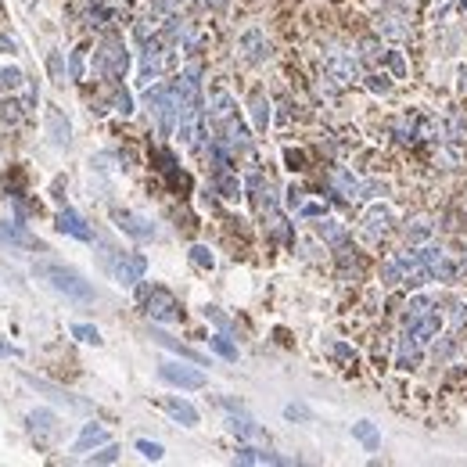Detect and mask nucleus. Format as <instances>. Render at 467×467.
Returning <instances> with one entry per match:
<instances>
[{
	"instance_id": "nucleus-23",
	"label": "nucleus",
	"mask_w": 467,
	"mask_h": 467,
	"mask_svg": "<svg viewBox=\"0 0 467 467\" xmlns=\"http://www.w3.org/2000/svg\"><path fill=\"white\" fill-rule=\"evenodd\" d=\"M104 439H108V432H104L101 424H87V428L79 432L72 453H87V449H94V446H104Z\"/></svg>"
},
{
	"instance_id": "nucleus-1",
	"label": "nucleus",
	"mask_w": 467,
	"mask_h": 467,
	"mask_svg": "<svg viewBox=\"0 0 467 467\" xmlns=\"http://www.w3.org/2000/svg\"><path fill=\"white\" fill-rule=\"evenodd\" d=\"M36 273L54 287V291H62V295L76 299V302H94V287L90 280H83L76 270L62 266V263H36Z\"/></svg>"
},
{
	"instance_id": "nucleus-45",
	"label": "nucleus",
	"mask_w": 467,
	"mask_h": 467,
	"mask_svg": "<svg viewBox=\"0 0 467 467\" xmlns=\"http://www.w3.org/2000/svg\"><path fill=\"white\" fill-rule=\"evenodd\" d=\"M388 62H392L395 76H402V72H406V65H402V57H399V54H388Z\"/></svg>"
},
{
	"instance_id": "nucleus-19",
	"label": "nucleus",
	"mask_w": 467,
	"mask_h": 467,
	"mask_svg": "<svg viewBox=\"0 0 467 467\" xmlns=\"http://www.w3.org/2000/svg\"><path fill=\"white\" fill-rule=\"evenodd\" d=\"M162 406H165V410H169L172 417H177L180 424H187V428H194V424H198V410H194V406H191L187 399H180V395H165V399H162Z\"/></svg>"
},
{
	"instance_id": "nucleus-17",
	"label": "nucleus",
	"mask_w": 467,
	"mask_h": 467,
	"mask_svg": "<svg viewBox=\"0 0 467 467\" xmlns=\"http://www.w3.org/2000/svg\"><path fill=\"white\" fill-rule=\"evenodd\" d=\"M47 130H50V144L54 148H65L69 144V137H72V130H69V119L57 108H47Z\"/></svg>"
},
{
	"instance_id": "nucleus-5",
	"label": "nucleus",
	"mask_w": 467,
	"mask_h": 467,
	"mask_svg": "<svg viewBox=\"0 0 467 467\" xmlns=\"http://www.w3.org/2000/svg\"><path fill=\"white\" fill-rule=\"evenodd\" d=\"M169 62V40L155 36L144 43V57H141V83H151Z\"/></svg>"
},
{
	"instance_id": "nucleus-22",
	"label": "nucleus",
	"mask_w": 467,
	"mask_h": 467,
	"mask_svg": "<svg viewBox=\"0 0 467 467\" xmlns=\"http://www.w3.org/2000/svg\"><path fill=\"white\" fill-rule=\"evenodd\" d=\"M155 341H158V345H165V348H172V353H180L184 360H191V363H198V367H205V363H209L202 353H194L191 345H184V341H177V338H169V334H162V331H155Z\"/></svg>"
},
{
	"instance_id": "nucleus-36",
	"label": "nucleus",
	"mask_w": 467,
	"mask_h": 467,
	"mask_svg": "<svg viewBox=\"0 0 467 467\" xmlns=\"http://www.w3.org/2000/svg\"><path fill=\"white\" fill-rule=\"evenodd\" d=\"M90 463H111V460H119V446H115V442H108V446H101L94 456H87Z\"/></svg>"
},
{
	"instance_id": "nucleus-33",
	"label": "nucleus",
	"mask_w": 467,
	"mask_h": 467,
	"mask_svg": "<svg viewBox=\"0 0 467 467\" xmlns=\"http://www.w3.org/2000/svg\"><path fill=\"white\" fill-rule=\"evenodd\" d=\"M212 353H216V356H223V360H230V363L238 360V348H234L226 338H219V334L212 338Z\"/></svg>"
},
{
	"instance_id": "nucleus-25",
	"label": "nucleus",
	"mask_w": 467,
	"mask_h": 467,
	"mask_svg": "<svg viewBox=\"0 0 467 467\" xmlns=\"http://www.w3.org/2000/svg\"><path fill=\"white\" fill-rule=\"evenodd\" d=\"M238 463H284V456L266 453V449H252V446H245V449L238 453Z\"/></svg>"
},
{
	"instance_id": "nucleus-24",
	"label": "nucleus",
	"mask_w": 467,
	"mask_h": 467,
	"mask_svg": "<svg viewBox=\"0 0 467 467\" xmlns=\"http://www.w3.org/2000/svg\"><path fill=\"white\" fill-rule=\"evenodd\" d=\"M18 90H29V79L18 72V69H4V72H0V97H15Z\"/></svg>"
},
{
	"instance_id": "nucleus-9",
	"label": "nucleus",
	"mask_w": 467,
	"mask_h": 467,
	"mask_svg": "<svg viewBox=\"0 0 467 467\" xmlns=\"http://www.w3.org/2000/svg\"><path fill=\"white\" fill-rule=\"evenodd\" d=\"M388 223H392V209H388L385 202H378V205H370V209L363 212V238H367L370 245H378V241L385 238V230H388Z\"/></svg>"
},
{
	"instance_id": "nucleus-47",
	"label": "nucleus",
	"mask_w": 467,
	"mask_h": 467,
	"mask_svg": "<svg viewBox=\"0 0 467 467\" xmlns=\"http://www.w3.org/2000/svg\"><path fill=\"white\" fill-rule=\"evenodd\" d=\"M205 4H223V0H205Z\"/></svg>"
},
{
	"instance_id": "nucleus-34",
	"label": "nucleus",
	"mask_w": 467,
	"mask_h": 467,
	"mask_svg": "<svg viewBox=\"0 0 467 467\" xmlns=\"http://www.w3.org/2000/svg\"><path fill=\"white\" fill-rule=\"evenodd\" d=\"M83 62H87V47H76L72 57H69V76L72 79H83Z\"/></svg>"
},
{
	"instance_id": "nucleus-27",
	"label": "nucleus",
	"mask_w": 467,
	"mask_h": 467,
	"mask_svg": "<svg viewBox=\"0 0 467 467\" xmlns=\"http://www.w3.org/2000/svg\"><path fill=\"white\" fill-rule=\"evenodd\" d=\"M417 356H421V345H417L410 334H406V338H402V345H399V367H414V363H417Z\"/></svg>"
},
{
	"instance_id": "nucleus-29",
	"label": "nucleus",
	"mask_w": 467,
	"mask_h": 467,
	"mask_svg": "<svg viewBox=\"0 0 467 467\" xmlns=\"http://www.w3.org/2000/svg\"><path fill=\"white\" fill-rule=\"evenodd\" d=\"M432 313V302L424 299V295H417L410 306H406V324H414V320H421V317H428Z\"/></svg>"
},
{
	"instance_id": "nucleus-30",
	"label": "nucleus",
	"mask_w": 467,
	"mask_h": 467,
	"mask_svg": "<svg viewBox=\"0 0 467 467\" xmlns=\"http://www.w3.org/2000/svg\"><path fill=\"white\" fill-rule=\"evenodd\" d=\"M252 115H256V130H266V126H270V111H266V97H263V94L252 97Z\"/></svg>"
},
{
	"instance_id": "nucleus-14",
	"label": "nucleus",
	"mask_w": 467,
	"mask_h": 467,
	"mask_svg": "<svg viewBox=\"0 0 467 467\" xmlns=\"http://www.w3.org/2000/svg\"><path fill=\"white\" fill-rule=\"evenodd\" d=\"M26 381H29V385H33L36 392H47V395H50L54 402H65V406H72V410H90V406H87L83 399H76L72 392L57 388V385H50V381H40V378H29V374H26Z\"/></svg>"
},
{
	"instance_id": "nucleus-2",
	"label": "nucleus",
	"mask_w": 467,
	"mask_h": 467,
	"mask_svg": "<svg viewBox=\"0 0 467 467\" xmlns=\"http://www.w3.org/2000/svg\"><path fill=\"white\" fill-rule=\"evenodd\" d=\"M385 280L388 284H414V287H421L424 280H432V270H428L421 252H399L395 259L385 263Z\"/></svg>"
},
{
	"instance_id": "nucleus-6",
	"label": "nucleus",
	"mask_w": 467,
	"mask_h": 467,
	"mask_svg": "<svg viewBox=\"0 0 467 467\" xmlns=\"http://www.w3.org/2000/svg\"><path fill=\"white\" fill-rule=\"evenodd\" d=\"M111 219H115V226H119L123 234H130V238H137V241L155 238V223L137 216V212H130V209H111Z\"/></svg>"
},
{
	"instance_id": "nucleus-15",
	"label": "nucleus",
	"mask_w": 467,
	"mask_h": 467,
	"mask_svg": "<svg viewBox=\"0 0 467 467\" xmlns=\"http://www.w3.org/2000/svg\"><path fill=\"white\" fill-rule=\"evenodd\" d=\"M331 184H334V187H338L345 198H363V194L370 191L367 184H360V180L353 177V172H348V169H341V165H334V169H331Z\"/></svg>"
},
{
	"instance_id": "nucleus-16",
	"label": "nucleus",
	"mask_w": 467,
	"mask_h": 467,
	"mask_svg": "<svg viewBox=\"0 0 467 467\" xmlns=\"http://www.w3.org/2000/svg\"><path fill=\"white\" fill-rule=\"evenodd\" d=\"M26 424H29V432H33L40 442H47V439L57 432V417H54V410H43V406L26 417Z\"/></svg>"
},
{
	"instance_id": "nucleus-20",
	"label": "nucleus",
	"mask_w": 467,
	"mask_h": 467,
	"mask_svg": "<svg viewBox=\"0 0 467 467\" xmlns=\"http://www.w3.org/2000/svg\"><path fill=\"white\" fill-rule=\"evenodd\" d=\"M226 428H230L234 435H241V439H263V428H259L245 410H234V414L226 417Z\"/></svg>"
},
{
	"instance_id": "nucleus-4",
	"label": "nucleus",
	"mask_w": 467,
	"mask_h": 467,
	"mask_svg": "<svg viewBox=\"0 0 467 467\" xmlns=\"http://www.w3.org/2000/svg\"><path fill=\"white\" fill-rule=\"evenodd\" d=\"M130 65V54H126V43L119 36H104L101 50H97V72L108 76V79H119Z\"/></svg>"
},
{
	"instance_id": "nucleus-21",
	"label": "nucleus",
	"mask_w": 467,
	"mask_h": 467,
	"mask_svg": "<svg viewBox=\"0 0 467 467\" xmlns=\"http://www.w3.org/2000/svg\"><path fill=\"white\" fill-rule=\"evenodd\" d=\"M439 327H442V320H439L435 313H428V317H421V320L410 324V338H414L417 345H424V341H432V338L439 334Z\"/></svg>"
},
{
	"instance_id": "nucleus-11",
	"label": "nucleus",
	"mask_w": 467,
	"mask_h": 467,
	"mask_svg": "<svg viewBox=\"0 0 467 467\" xmlns=\"http://www.w3.org/2000/svg\"><path fill=\"white\" fill-rule=\"evenodd\" d=\"M327 69H331V76H334L338 83H356V79H360V62H356L353 54H345V50H331Z\"/></svg>"
},
{
	"instance_id": "nucleus-43",
	"label": "nucleus",
	"mask_w": 467,
	"mask_h": 467,
	"mask_svg": "<svg viewBox=\"0 0 467 467\" xmlns=\"http://www.w3.org/2000/svg\"><path fill=\"white\" fill-rule=\"evenodd\" d=\"M50 72L54 79H62V54H50Z\"/></svg>"
},
{
	"instance_id": "nucleus-32",
	"label": "nucleus",
	"mask_w": 467,
	"mask_h": 467,
	"mask_svg": "<svg viewBox=\"0 0 467 467\" xmlns=\"http://www.w3.org/2000/svg\"><path fill=\"white\" fill-rule=\"evenodd\" d=\"M428 234H432L428 219H414V226H406V241H410V245H417V241H428Z\"/></svg>"
},
{
	"instance_id": "nucleus-38",
	"label": "nucleus",
	"mask_w": 467,
	"mask_h": 467,
	"mask_svg": "<svg viewBox=\"0 0 467 467\" xmlns=\"http://www.w3.org/2000/svg\"><path fill=\"white\" fill-rule=\"evenodd\" d=\"M399 22H402V18H385V22H381V33L392 36V40H402V36H406V26H399Z\"/></svg>"
},
{
	"instance_id": "nucleus-12",
	"label": "nucleus",
	"mask_w": 467,
	"mask_h": 467,
	"mask_svg": "<svg viewBox=\"0 0 467 467\" xmlns=\"http://www.w3.org/2000/svg\"><path fill=\"white\" fill-rule=\"evenodd\" d=\"M421 256H424V263H428V270H432L435 280H446V284H449V280L456 277V263H453L449 252H442V248H424Z\"/></svg>"
},
{
	"instance_id": "nucleus-3",
	"label": "nucleus",
	"mask_w": 467,
	"mask_h": 467,
	"mask_svg": "<svg viewBox=\"0 0 467 467\" xmlns=\"http://www.w3.org/2000/svg\"><path fill=\"white\" fill-rule=\"evenodd\" d=\"M144 97H148V104H151V115L158 119V133L169 137L172 126L180 123V94H177V83H172V87H151Z\"/></svg>"
},
{
	"instance_id": "nucleus-48",
	"label": "nucleus",
	"mask_w": 467,
	"mask_h": 467,
	"mask_svg": "<svg viewBox=\"0 0 467 467\" xmlns=\"http://www.w3.org/2000/svg\"><path fill=\"white\" fill-rule=\"evenodd\" d=\"M97 4H101V0H97Z\"/></svg>"
},
{
	"instance_id": "nucleus-18",
	"label": "nucleus",
	"mask_w": 467,
	"mask_h": 467,
	"mask_svg": "<svg viewBox=\"0 0 467 467\" xmlns=\"http://www.w3.org/2000/svg\"><path fill=\"white\" fill-rule=\"evenodd\" d=\"M241 57L245 62H263L266 57V36L259 33V29H248V33H241Z\"/></svg>"
},
{
	"instance_id": "nucleus-28",
	"label": "nucleus",
	"mask_w": 467,
	"mask_h": 467,
	"mask_svg": "<svg viewBox=\"0 0 467 467\" xmlns=\"http://www.w3.org/2000/svg\"><path fill=\"white\" fill-rule=\"evenodd\" d=\"M320 234H324V241H331V245H341V248H345V230H341L338 223H331V219H324V216H320Z\"/></svg>"
},
{
	"instance_id": "nucleus-40",
	"label": "nucleus",
	"mask_w": 467,
	"mask_h": 467,
	"mask_svg": "<svg viewBox=\"0 0 467 467\" xmlns=\"http://www.w3.org/2000/svg\"><path fill=\"white\" fill-rule=\"evenodd\" d=\"M299 212H302V216H309V219H320V216H327V209H324L320 202H299Z\"/></svg>"
},
{
	"instance_id": "nucleus-41",
	"label": "nucleus",
	"mask_w": 467,
	"mask_h": 467,
	"mask_svg": "<svg viewBox=\"0 0 467 467\" xmlns=\"http://www.w3.org/2000/svg\"><path fill=\"white\" fill-rule=\"evenodd\" d=\"M115 108H119L123 115H130V111H133V97H130V94H126L123 87H119V90H115Z\"/></svg>"
},
{
	"instance_id": "nucleus-10",
	"label": "nucleus",
	"mask_w": 467,
	"mask_h": 467,
	"mask_svg": "<svg viewBox=\"0 0 467 467\" xmlns=\"http://www.w3.org/2000/svg\"><path fill=\"white\" fill-rule=\"evenodd\" d=\"M144 270H148V259L144 256H119L111 263V277L119 280L123 287H133L141 277H144Z\"/></svg>"
},
{
	"instance_id": "nucleus-13",
	"label": "nucleus",
	"mask_w": 467,
	"mask_h": 467,
	"mask_svg": "<svg viewBox=\"0 0 467 467\" xmlns=\"http://www.w3.org/2000/svg\"><path fill=\"white\" fill-rule=\"evenodd\" d=\"M54 226L62 230V234H72V238H79V241H90V238H94V230L83 223V216H79L76 209H62V212H57V219H54Z\"/></svg>"
},
{
	"instance_id": "nucleus-7",
	"label": "nucleus",
	"mask_w": 467,
	"mask_h": 467,
	"mask_svg": "<svg viewBox=\"0 0 467 467\" xmlns=\"http://www.w3.org/2000/svg\"><path fill=\"white\" fill-rule=\"evenodd\" d=\"M148 317L158 320V324H172V320H180V306H177V299H172L165 287H155L148 295Z\"/></svg>"
},
{
	"instance_id": "nucleus-26",
	"label": "nucleus",
	"mask_w": 467,
	"mask_h": 467,
	"mask_svg": "<svg viewBox=\"0 0 467 467\" xmlns=\"http://www.w3.org/2000/svg\"><path fill=\"white\" fill-rule=\"evenodd\" d=\"M353 435H356L367 449H378V446H381V435H378V428H374L370 421H356V424H353Z\"/></svg>"
},
{
	"instance_id": "nucleus-42",
	"label": "nucleus",
	"mask_w": 467,
	"mask_h": 467,
	"mask_svg": "<svg viewBox=\"0 0 467 467\" xmlns=\"http://www.w3.org/2000/svg\"><path fill=\"white\" fill-rule=\"evenodd\" d=\"M4 356H8V360H11V356H22V348L11 345V341H0V360H4Z\"/></svg>"
},
{
	"instance_id": "nucleus-44",
	"label": "nucleus",
	"mask_w": 467,
	"mask_h": 467,
	"mask_svg": "<svg viewBox=\"0 0 467 467\" xmlns=\"http://www.w3.org/2000/svg\"><path fill=\"white\" fill-rule=\"evenodd\" d=\"M205 317H209V320H216L219 327H226V317H223L219 309H212V306H209V309H205Z\"/></svg>"
},
{
	"instance_id": "nucleus-37",
	"label": "nucleus",
	"mask_w": 467,
	"mask_h": 467,
	"mask_svg": "<svg viewBox=\"0 0 467 467\" xmlns=\"http://www.w3.org/2000/svg\"><path fill=\"white\" fill-rule=\"evenodd\" d=\"M191 259H194L202 270H212V266H216V259H212V252H209L205 245H194V248H191Z\"/></svg>"
},
{
	"instance_id": "nucleus-31",
	"label": "nucleus",
	"mask_w": 467,
	"mask_h": 467,
	"mask_svg": "<svg viewBox=\"0 0 467 467\" xmlns=\"http://www.w3.org/2000/svg\"><path fill=\"white\" fill-rule=\"evenodd\" d=\"M0 226H4V234H8V238H15L18 245H29V248H36V241L29 238V230H26L22 223H0Z\"/></svg>"
},
{
	"instance_id": "nucleus-8",
	"label": "nucleus",
	"mask_w": 467,
	"mask_h": 467,
	"mask_svg": "<svg viewBox=\"0 0 467 467\" xmlns=\"http://www.w3.org/2000/svg\"><path fill=\"white\" fill-rule=\"evenodd\" d=\"M158 378L169 381V385H177V388H205V374L194 370V367H184V363H162Z\"/></svg>"
},
{
	"instance_id": "nucleus-39",
	"label": "nucleus",
	"mask_w": 467,
	"mask_h": 467,
	"mask_svg": "<svg viewBox=\"0 0 467 467\" xmlns=\"http://www.w3.org/2000/svg\"><path fill=\"white\" fill-rule=\"evenodd\" d=\"M137 449H141L148 460H162V456H165V449H162L158 442H148V439H141V442H137Z\"/></svg>"
},
{
	"instance_id": "nucleus-35",
	"label": "nucleus",
	"mask_w": 467,
	"mask_h": 467,
	"mask_svg": "<svg viewBox=\"0 0 467 467\" xmlns=\"http://www.w3.org/2000/svg\"><path fill=\"white\" fill-rule=\"evenodd\" d=\"M72 334H76L79 341H87V345H101V334H97V327H90V324H72Z\"/></svg>"
},
{
	"instance_id": "nucleus-46",
	"label": "nucleus",
	"mask_w": 467,
	"mask_h": 467,
	"mask_svg": "<svg viewBox=\"0 0 467 467\" xmlns=\"http://www.w3.org/2000/svg\"><path fill=\"white\" fill-rule=\"evenodd\" d=\"M0 47H4V50H15L18 43H15V40H8V36H0Z\"/></svg>"
}]
</instances>
